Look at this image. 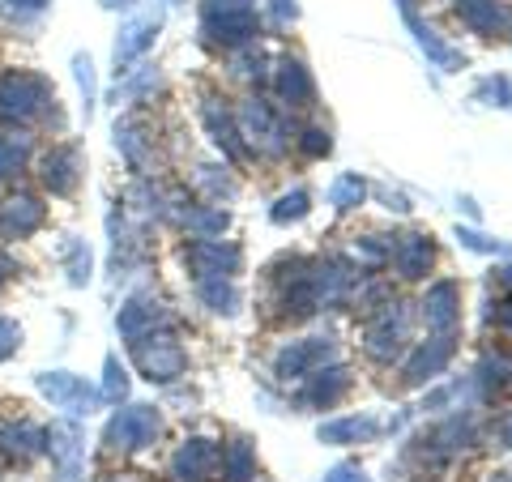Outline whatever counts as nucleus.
<instances>
[{
  "label": "nucleus",
  "instance_id": "nucleus-1",
  "mask_svg": "<svg viewBox=\"0 0 512 482\" xmlns=\"http://www.w3.org/2000/svg\"><path fill=\"white\" fill-rule=\"evenodd\" d=\"M0 120L5 124L56 120V86L43 73H30V69L0 73Z\"/></svg>",
  "mask_w": 512,
  "mask_h": 482
},
{
  "label": "nucleus",
  "instance_id": "nucleus-2",
  "mask_svg": "<svg viewBox=\"0 0 512 482\" xmlns=\"http://www.w3.org/2000/svg\"><path fill=\"white\" fill-rule=\"evenodd\" d=\"M128 350H133L137 372L146 376L150 384H171L175 376H184V367H188L184 346L175 342L171 333H163V329L141 333V337H128Z\"/></svg>",
  "mask_w": 512,
  "mask_h": 482
},
{
  "label": "nucleus",
  "instance_id": "nucleus-3",
  "mask_svg": "<svg viewBox=\"0 0 512 482\" xmlns=\"http://www.w3.org/2000/svg\"><path fill=\"white\" fill-rule=\"evenodd\" d=\"M201 30L222 47H239L256 35V0H205Z\"/></svg>",
  "mask_w": 512,
  "mask_h": 482
},
{
  "label": "nucleus",
  "instance_id": "nucleus-4",
  "mask_svg": "<svg viewBox=\"0 0 512 482\" xmlns=\"http://www.w3.org/2000/svg\"><path fill=\"white\" fill-rule=\"evenodd\" d=\"M158 427H163V414L154 406H124L111 414L103 444L116 448V453H141V448H150L158 440Z\"/></svg>",
  "mask_w": 512,
  "mask_h": 482
},
{
  "label": "nucleus",
  "instance_id": "nucleus-5",
  "mask_svg": "<svg viewBox=\"0 0 512 482\" xmlns=\"http://www.w3.org/2000/svg\"><path fill=\"white\" fill-rule=\"evenodd\" d=\"M35 389L52 401L56 410L69 414V419H86L103 401V393L94 389V384H86V376H73V372H39Z\"/></svg>",
  "mask_w": 512,
  "mask_h": 482
},
{
  "label": "nucleus",
  "instance_id": "nucleus-6",
  "mask_svg": "<svg viewBox=\"0 0 512 482\" xmlns=\"http://www.w3.org/2000/svg\"><path fill=\"white\" fill-rule=\"evenodd\" d=\"M158 30H163V13H137V18H128L116 35V47H111V60H116V73H133V64L141 60L154 47Z\"/></svg>",
  "mask_w": 512,
  "mask_h": 482
},
{
  "label": "nucleus",
  "instance_id": "nucleus-7",
  "mask_svg": "<svg viewBox=\"0 0 512 482\" xmlns=\"http://www.w3.org/2000/svg\"><path fill=\"white\" fill-rule=\"evenodd\" d=\"M47 453H52L56 465V482H82L86 470V440H82V427L60 419L47 427Z\"/></svg>",
  "mask_w": 512,
  "mask_h": 482
},
{
  "label": "nucleus",
  "instance_id": "nucleus-8",
  "mask_svg": "<svg viewBox=\"0 0 512 482\" xmlns=\"http://www.w3.org/2000/svg\"><path fill=\"white\" fill-rule=\"evenodd\" d=\"M39 180L52 197H73L77 184H82V150L69 146V141H64V146H52L39 163Z\"/></svg>",
  "mask_w": 512,
  "mask_h": 482
},
{
  "label": "nucleus",
  "instance_id": "nucleus-9",
  "mask_svg": "<svg viewBox=\"0 0 512 482\" xmlns=\"http://www.w3.org/2000/svg\"><path fill=\"white\" fill-rule=\"evenodd\" d=\"M218 461H222V453H218L210 440H184L171 453L167 470H171L175 482H210L218 474Z\"/></svg>",
  "mask_w": 512,
  "mask_h": 482
},
{
  "label": "nucleus",
  "instance_id": "nucleus-10",
  "mask_svg": "<svg viewBox=\"0 0 512 482\" xmlns=\"http://www.w3.org/2000/svg\"><path fill=\"white\" fill-rule=\"evenodd\" d=\"M43 201L39 197H30V192H13V197L0 201V235L5 239H26V235H35L43 227Z\"/></svg>",
  "mask_w": 512,
  "mask_h": 482
},
{
  "label": "nucleus",
  "instance_id": "nucleus-11",
  "mask_svg": "<svg viewBox=\"0 0 512 482\" xmlns=\"http://www.w3.org/2000/svg\"><path fill=\"white\" fill-rule=\"evenodd\" d=\"M184 256L197 269V278H235L239 261H244L235 244H218V239H197V244H188Z\"/></svg>",
  "mask_w": 512,
  "mask_h": 482
},
{
  "label": "nucleus",
  "instance_id": "nucleus-12",
  "mask_svg": "<svg viewBox=\"0 0 512 482\" xmlns=\"http://www.w3.org/2000/svg\"><path fill=\"white\" fill-rule=\"evenodd\" d=\"M116 325H120L124 337H141V333H154V329L171 325V316H167V308H163V303H158L154 295H133V299H128L124 308H120Z\"/></svg>",
  "mask_w": 512,
  "mask_h": 482
},
{
  "label": "nucleus",
  "instance_id": "nucleus-13",
  "mask_svg": "<svg viewBox=\"0 0 512 482\" xmlns=\"http://www.w3.org/2000/svg\"><path fill=\"white\" fill-rule=\"evenodd\" d=\"M0 453H9L13 461H35L47 453V431L35 423H0Z\"/></svg>",
  "mask_w": 512,
  "mask_h": 482
},
{
  "label": "nucleus",
  "instance_id": "nucleus-14",
  "mask_svg": "<svg viewBox=\"0 0 512 482\" xmlns=\"http://www.w3.org/2000/svg\"><path fill=\"white\" fill-rule=\"evenodd\" d=\"M333 355V346L325 342V337H308V342H295L291 350H282V359H278V376H303V372H312V367H320Z\"/></svg>",
  "mask_w": 512,
  "mask_h": 482
},
{
  "label": "nucleus",
  "instance_id": "nucleus-15",
  "mask_svg": "<svg viewBox=\"0 0 512 482\" xmlns=\"http://www.w3.org/2000/svg\"><path fill=\"white\" fill-rule=\"evenodd\" d=\"M239 120H244V133H248V141H261V146H269V150H278L282 146V128H278V120L269 116V107L261 103V99H248L244 103V111H239Z\"/></svg>",
  "mask_w": 512,
  "mask_h": 482
},
{
  "label": "nucleus",
  "instance_id": "nucleus-16",
  "mask_svg": "<svg viewBox=\"0 0 512 482\" xmlns=\"http://www.w3.org/2000/svg\"><path fill=\"white\" fill-rule=\"evenodd\" d=\"M402 18H406V26L414 30V39H419V47H423V52H427L431 60L440 64V69H457V64H461V56H457V52H453V47H448V43H440V39H436V30L419 22V13L410 9V0H402Z\"/></svg>",
  "mask_w": 512,
  "mask_h": 482
},
{
  "label": "nucleus",
  "instance_id": "nucleus-17",
  "mask_svg": "<svg viewBox=\"0 0 512 482\" xmlns=\"http://www.w3.org/2000/svg\"><path fill=\"white\" fill-rule=\"evenodd\" d=\"M393 261H397V273H402V278H423L431 269V239L427 235H402Z\"/></svg>",
  "mask_w": 512,
  "mask_h": 482
},
{
  "label": "nucleus",
  "instance_id": "nucleus-18",
  "mask_svg": "<svg viewBox=\"0 0 512 482\" xmlns=\"http://www.w3.org/2000/svg\"><path fill=\"white\" fill-rule=\"evenodd\" d=\"M448 355H453V342H448V337H431L427 346L414 350V359H410V367H406V380L419 384L423 376H436L440 367L448 363Z\"/></svg>",
  "mask_w": 512,
  "mask_h": 482
},
{
  "label": "nucleus",
  "instance_id": "nucleus-19",
  "mask_svg": "<svg viewBox=\"0 0 512 482\" xmlns=\"http://www.w3.org/2000/svg\"><path fill=\"white\" fill-rule=\"evenodd\" d=\"M423 312H427V325H431V329H453V325H457V286H453V282L431 286Z\"/></svg>",
  "mask_w": 512,
  "mask_h": 482
},
{
  "label": "nucleus",
  "instance_id": "nucleus-20",
  "mask_svg": "<svg viewBox=\"0 0 512 482\" xmlns=\"http://www.w3.org/2000/svg\"><path fill=\"white\" fill-rule=\"evenodd\" d=\"M402 333H406V320L402 316H393V312H384L372 329H367V350H372L376 359H389L397 342H402Z\"/></svg>",
  "mask_w": 512,
  "mask_h": 482
},
{
  "label": "nucleus",
  "instance_id": "nucleus-21",
  "mask_svg": "<svg viewBox=\"0 0 512 482\" xmlns=\"http://www.w3.org/2000/svg\"><path fill=\"white\" fill-rule=\"evenodd\" d=\"M60 261H64V273H69V286H86L90 282V269H94V256L86 248V239L69 235L60 244Z\"/></svg>",
  "mask_w": 512,
  "mask_h": 482
},
{
  "label": "nucleus",
  "instance_id": "nucleus-22",
  "mask_svg": "<svg viewBox=\"0 0 512 482\" xmlns=\"http://www.w3.org/2000/svg\"><path fill=\"white\" fill-rule=\"evenodd\" d=\"M278 94L286 103H308L312 99V77L299 60H282L278 64Z\"/></svg>",
  "mask_w": 512,
  "mask_h": 482
},
{
  "label": "nucleus",
  "instance_id": "nucleus-23",
  "mask_svg": "<svg viewBox=\"0 0 512 482\" xmlns=\"http://www.w3.org/2000/svg\"><path fill=\"white\" fill-rule=\"evenodd\" d=\"M197 295L205 299V308L210 312H235L239 308V291L231 278H197Z\"/></svg>",
  "mask_w": 512,
  "mask_h": 482
},
{
  "label": "nucleus",
  "instance_id": "nucleus-24",
  "mask_svg": "<svg viewBox=\"0 0 512 482\" xmlns=\"http://www.w3.org/2000/svg\"><path fill=\"white\" fill-rule=\"evenodd\" d=\"M205 124H210V133H214V141L222 150H227L231 158H244V146H239V133H235V124H231V116L222 111L214 99L205 103Z\"/></svg>",
  "mask_w": 512,
  "mask_h": 482
},
{
  "label": "nucleus",
  "instance_id": "nucleus-25",
  "mask_svg": "<svg viewBox=\"0 0 512 482\" xmlns=\"http://www.w3.org/2000/svg\"><path fill=\"white\" fill-rule=\"evenodd\" d=\"M30 158V137L26 133H0V180L18 175Z\"/></svg>",
  "mask_w": 512,
  "mask_h": 482
},
{
  "label": "nucleus",
  "instance_id": "nucleus-26",
  "mask_svg": "<svg viewBox=\"0 0 512 482\" xmlns=\"http://www.w3.org/2000/svg\"><path fill=\"white\" fill-rule=\"evenodd\" d=\"M457 13L466 18V26L478 30V35H491V30L504 22V13H500V5H495V0H461Z\"/></svg>",
  "mask_w": 512,
  "mask_h": 482
},
{
  "label": "nucleus",
  "instance_id": "nucleus-27",
  "mask_svg": "<svg viewBox=\"0 0 512 482\" xmlns=\"http://www.w3.org/2000/svg\"><path fill=\"white\" fill-rule=\"evenodd\" d=\"M116 146L133 167H146V128L137 120H116Z\"/></svg>",
  "mask_w": 512,
  "mask_h": 482
},
{
  "label": "nucleus",
  "instance_id": "nucleus-28",
  "mask_svg": "<svg viewBox=\"0 0 512 482\" xmlns=\"http://www.w3.org/2000/svg\"><path fill=\"white\" fill-rule=\"evenodd\" d=\"M367 436H376L372 419H338V423L320 427V440H329V444H350V440H367Z\"/></svg>",
  "mask_w": 512,
  "mask_h": 482
},
{
  "label": "nucleus",
  "instance_id": "nucleus-29",
  "mask_svg": "<svg viewBox=\"0 0 512 482\" xmlns=\"http://www.w3.org/2000/svg\"><path fill=\"white\" fill-rule=\"evenodd\" d=\"M350 389V376L342 372H320L316 380H312V389H308V401H316V406H333V401H338L342 393Z\"/></svg>",
  "mask_w": 512,
  "mask_h": 482
},
{
  "label": "nucleus",
  "instance_id": "nucleus-30",
  "mask_svg": "<svg viewBox=\"0 0 512 482\" xmlns=\"http://www.w3.org/2000/svg\"><path fill=\"white\" fill-rule=\"evenodd\" d=\"M218 465L227 470L231 482H248V478H252V448H248V440H235L227 453H222Z\"/></svg>",
  "mask_w": 512,
  "mask_h": 482
},
{
  "label": "nucleus",
  "instance_id": "nucleus-31",
  "mask_svg": "<svg viewBox=\"0 0 512 482\" xmlns=\"http://www.w3.org/2000/svg\"><path fill=\"white\" fill-rule=\"evenodd\" d=\"M103 401H124L128 397V372H124V367H120V359L116 355H107V363H103Z\"/></svg>",
  "mask_w": 512,
  "mask_h": 482
},
{
  "label": "nucleus",
  "instance_id": "nucleus-32",
  "mask_svg": "<svg viewBox=\"0 0 512 482\" xmlns=\"http://www.w3.org/2000/svg\"><path fill=\"white\" fill-rule=\"evenodd\" d=\"M73 77H77V90H82V111H86V120L94 116V90H99V82H94V64L90 56H73Z\"/></svg>",
  "mask_w": 512,
  "mask_h": 482
},
{
  "label": "nucleus",
  "instance_id": "nucleus-33",
  "mask_svg": "<svg viewBox=\"0 0 512 482\" xmlns=\"http://www.w3.org/2000/svg\"><path fill=\"white\" fill-rule=\"evenodd\" d=\"M154 86H158V69H141L137 77H128L124 86H116V103H133L137 94H146Z\"/></svg>",
  "mask_w": 512,
  "mask_h": 482
},
{
  "label": "nucleus",
  "instance_id": "nucleus-34",
  "mask_svg": "<svg viewBox=\"0 0 512 482\" xmlns=\"http://www.w3.org/2000/svg\"><path fill=\"white\" fill-rule=\"evenodd\" d=\"M359 201H363V180L359 175H346V180L333 184V205H338V210H355Z\"/></svg>",
  "mask_w": 512,
  "mask_h": 482
},
{
  "label": "nucleus",
  "instance_id": "nucleus-35",
  "mask_svg": "<svg viewBox=\"0 0 512 482\" xmlns=\"http://www.w3.org/2000/svg\"><path fill=\"white\" fill-rule=\"evenodd\" d=\"M308 214V192H291L274 205V222H291V218H303Z\"/></svg>",
  "mask_w": 512,
  "mask_h": 482
},
{
  "label": "nucleus",
  "instance_id": "nucleus-36",
  "mask_svg": "<svg viewBox=\"0 0 512 482\" xmlns=\"http://www.w3.org/2000/svg\"><path fill=\"white\" fill-rule=\"evenodd\" d=\"M47 5H52V0H5V13L9 18H35V13H43Z\"/></svg>",
  "mask_w": 512,
  "mask_h": 482
},
{
  "label": "nucleus",
  "instance_id": "nucleus-37",
  "mask_svg": "<svg viewBox=\"0 0 512 482\" xmlns=\"http://www.w3.org/2000/svg\"><path fill=\"white\" fill-rule=\"evenodd\" d=\"M303 150H308L312 158L329 154V133H320V128H308V133H303Z\"/></svg>",
  "mask_w": 512,
  "mask_h": 482
},
{
  "label": "nucleus",
  "instance_id": "nucleus-38",
  "mask_svg": "<svg viewBox=\"0 0 512 482\" xmlns=\"http://www.w3.org/2000/svg\"><path fill=\"white\" fill-rule=\"evenodd\" d=\"M325 482H367L359 470H350V465H338V470H333Z\"/></svg>",
  "mask_w": 512,
  "mask_h": 482
},
{
  "label": "nucleus",
  "instance_id": "nucleus-39",
  "mask_svg": "<svg viewBox=\"0 0 512 482\" xmlns=\"http://www.w3.org/2000/svg\"><path fill=\"white\" fill-rule=\"evenodd\" d=\"M9 278H13V261H9V256H0V291L9 286Z\"/></svg>",
  "mask_w": 512,
  "mask_h": 482
},
{
  "label": "nucleus",
  "instance_id": "nucleus-40",
  "mask_svg": "<svg viewBox=\"0 0 512 482\" xmlns=\"http://www.w3.org/2000/svg\"><path fill=\"white\" fill-rule=\"evenodd\" d=\"M99 5H103V9H133L137 0H99Z\"/></svg>",
  "mask_w": 512,
  "mask_h": 482
},
{
  "label": "nucleus",
  "instance_id": "nucleus-41",
  "mask_svg": "<svg viewBox=\"0 0 512 482\" xmlns=\"http://www.w3.org/2000/svg\"><path fill=\"white\" fill-rule=\"evenodd\" d=\"M504 320H508V325H512V308H508V312H504Z\"/></svg>",
  "mask_w": 512,
  "mask_h": 482
},
{
  "label": "nucleus",
  "instance_id": "nucleus-42",
  "mask_svg": "<svg viewBox=\"0 0 512 482\" xmlns=\"http://www.w3.org/2000/svg\"><path fill=\"white\" fill-rule=\"evenodd\" d=\"M504 282H512V269H508V273H504Z\"/></svg>",
  "mask_w": 512,
  "mask_h": 482
},
{
  "label": "nucleus",
  "instance_id": "nucleus-43",
  "mask_svg": "<svg viewBox=\"0 0 512 482\" xmlns=\"http://www.w3.org/2000/svg\"><path fill=\"white\" fill-rule=\"evenodd\" d=\"M508 444H512V423H508Z\"/></svg>",
  "mask_w": 512,
  "mask_h": 482
},
{
  "label": "nucleus",
  "instance_id": "nucleus-44",
  "mask_svg": "<svg viewBox=\"0 0 512 482\" xmlns=\"http://www.w3.org/2000/svg\"><path fill=\"white\" fill-rule=\"evenodd\" d=\"M500 482H512V478H500Z\"/></svg>",
  "mask_w": 512,
  "mask_h": 482
},
{
  "label": "nucleus",
  "instance_id": "nucleus-45",
  "mask_svg": "<svg viewBox=\"0 0 512 482\" xmlns=\"http://www.w3.org/2000/svg\"><path fill=\"white\" fill-rule=\"evenodd\" d=\"M171 5H180V0H171Z\"/></svg>",
  "mask_w": 512,
  "mask_h": 482
}]
</instances>
